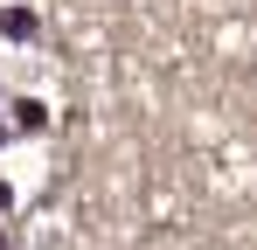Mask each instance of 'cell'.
<instances>
[{
	"label": "cell",
	"instance_id": "obj_1",
	"mask_svg": "<svg viewBox=\"0 0 257 250\" xmlns=\"http://www.w3.org/2000/svg\"><path fill=\"white\" fill-rule=\"evenodd\" d=\"M7 125H14V132H49V104L42 97H14V118Z\"/></svg>",
	"mask_w": 257,
	"mask_h": 250
},
{
	"label": "cell",
	"instance_id": "obj_3",
	"mask_svg": "<svg viewBox=\"0 0 257 250\" xmlns=\"http://www.w3.org/2000/svg\"><path fill=\"white\" fill-rule=\"evenodd\" d=\"M7 208H14V188H7V181H0V215H7Z\"/></svg>",
	"mask_w": 257,
	"mask_h": 250
},
{
	"label": "cell",
	"instance_id": "obj_2",
	"mask_svg": "<svg viewBox=\"0 0 257 250\" xmlns=\"http://www.w3.org/2000/svg\"><path fill=\"white\" fill-rule=\"evenodd\" d=\"M0 35L7 42H35V14H28V7H7V14H0Z\"/></svg>",
	"mask_w": 257,
	"mask_h": 250
}]
</instances>
